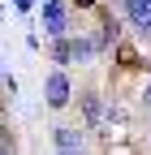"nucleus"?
Returning <instances> with one entry per match:
<instances>
[{
	"mask_svg": "<svg viewBox=\"0 0 151 155\" xmlns=\"http://www.w3.org/2000/svg\"><path fill=\"white\" fill-rule=\"evenodd\" d=\"M43 95H48V104H52V108H65V104H69V78H65L61 69H56V73H48Z\"/></svg>",
	"mask_w": 151,
	"mask_h": 155,
	"instance_id": "nucleus-1",
	"label": "nucleus"
},
{
	"mask_svg": "<svg viewBox=\"0 0 151 155\" xmlns=\"http://www.w3.org/2000/svg\"><path fill=\"white\" fill-rule=\"evenodd\" d=\"M65 22H69V17H65V5H61V0H43V26L52 35H61Z\"/></svg>",
	"mask_w": 151,
	"mask_h": 155,
	"instance_id": "nucleus-2",
	"label": "nucleus"
},
{
	"mask_svg": "<svg viewBox=\"0 0 151 155\" xmlns=\"http://www.w3.org/2000/svg\"><path fill=\"white\" fill-rule=\"evenodd\" d=\"M125 13L138 30H151V0H125Z\"/></svg>",
	"mask_w": 151,
	"mask_h": 155,
	"instance_id": "nucleus-3",
	"label": "nucleus"
},
{
	"mask_svg": "<svg viewBox=\"0 0 151 155\" xmlns=\"http://www.w3.org/2000/svg\"><path fill=\"white\" fill-rule=\"evenodd\" d=\"M69 48H73V61H91L95 56V43L91 39H69Z\"/></svg>",
	"mask_w": 151,
	"mask_h": 155,
	"instance_id": "nucleus-4",
	"label": "nucleus"
},
{
	"mask_svg": "<svg viewBox=\"0 0 151 155\" xmlns=\"http://www.w3.org/2000/svg\"><path fill=\"white\" fill-rule=\"evenodd\" d=\"M56 147H61V151H78V147H82V138H78L73 129H56Z\"/></svg>",
	"mask_w": 151,
	"mask_h": 155,
	"instance_id": "nucleus-5",
	"label": "nucleus"
},
{
	"mask_svg": "<svg viewBox=\"0 0 151 155\" xmlns=\"http://www.w3.org/2000/svg\"><path fill=\"white\" fill-rule=\"evenodd\" d=\"M52 61H56V65H69V61H73V48H69V39L52 43Z\"/></svg>",
	"mask_w": 151,
	"mask_h": 155,
	"instance_id": "nucleus-6",
	"label": "nucleus"
},
{
	"mask_svg": "<svg viewBox=\"0 0 151 155\" xmlns=\"http://www.w3.org/2000/svg\"><path fill=\"white\" fill-rule=\"evenodd\" d=\"M82 108H86V121L95 125V121H99V99H95V95H86V99H82Z\"/></svg>",
	"mask_w": 151,
	"mask_h": 155,
	"instance_id": "nucleus-7",
	"label": "nucleus"
},
{
	"mask_svg": "<svg viewBox=\"0 0 151 155\" xmlns=\"http://www.w3.org/2000/svg\"><path fill=\"white\" fill-rule=\"evenodd\" d=\"M0 155H13V151H9V138H5V129H0Z\"/></svg>",
	"mask_w": 151,
	"mask_h": 155,
	"instance_id": "nucleus-8",
	"label": "nucleus"
},
{
	"mask_svg": "<svg viewBox=\"0 0 151 155\" xmlns=\"http://www.w3.org/2000/svg\"><path fill=\"white\" fill-rule=\"evenodd\" d=\"M143 104H147V108H151V82H147V91H143Z\"/></svg>",
	"mask_w": 151,
	"mask_h": 155,
	"instance_id": "nucleus-9",
	"label": "nucleus"
},
{
	"mask_svg": "<svg viewBox=\"0 0 151 155\" xmlns=\"http://www.w3.org/2000/svg\"><path fill=\"white\" fill-rule=\"evenodd\" d=\"M61 155H78V151H61Z\"/></svg>",
	"mask_w": 151,
	"mask_h": 155,
	"instance_id": "nucleus-10",
	"label": "nucleus"
},
{
	"mask_svg": "<svg viewBox=\"0 0 151 155\" xmlns=\"http://www.w3.org/2000/svg\"><path fill=\"white\" fill-rule=\"evenodd\" d=\"M82 5H91V0H82Z\"/></svg>",
	"mask_w": 151,
	"mask_h": 155,
	"instance_id": "nucleus-11",
	"label": "nucleus"
}]
</instances>
